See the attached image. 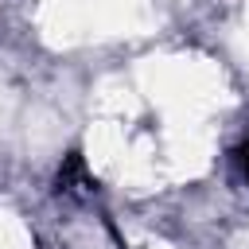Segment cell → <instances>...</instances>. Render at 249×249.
Segmentation results:
<instances>
[{
    "instance_id": "6da1fadb",
    "label": "cell",
    "mask_w": 249,
    "mask_h": 249,
    "mask_svg": "<svg viewBox=\"0 0 249 249\" xmlns=\"http://www.w3.org/2000/svg\"><path fill=\"white\" fill-rule=\"evenodd\" d=\"M245 175H249V144H245Z\"/></svg>"
}]
</instances>
